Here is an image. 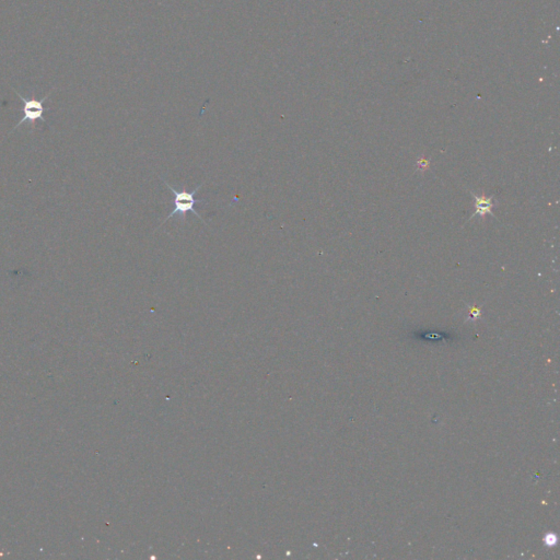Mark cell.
<instances>
[{
  "instance_id": "obj_1",
  "label": "cell",
  "mask_w": 560,
  "mask_h": 560,
  "mask_svg": "<svg viewBox=\"0 0 560 560\" xmlns=\"http://www.w3.org/2000/svg\"><path fill=\"white\" fill-rule=\"evenodd\" d=\"M163 182H164V184L168 186L169 190H170L174 194V209H173L172 213L168 216L167 219L164 220V222H167L168 220H170L173 217H175L176 215L182 216V218L184 219L186 214L190 213V211L194 214V216H196L197 218L202 220L201 216L197 213L196 209H195L196 204H198V202H205L206 201L205 199H201V200L196 199V194L200 191V188L202 187V185H204L202 183L198 187L195 188V190L193 192H187V191H177L171 184H169L168 182H166L164 180H163Z\"/></svg>"
},
{
  "instance_id": "obj_2",
  "label": "cell",
  "mask_w": 560,
  "mask_h": 560,
  "mask_svg": "<svg viewBox=\"0 0 560 560\" xmlns=\"http://www.w3.org/2000/svg\"><path fill=\"white\" fill-rule=\"evenodd\" d=\"M13 91H15V93L23 102V117L21 119V121L13 127V129L9 133V135H11L13 131H15L18 127H20L24 122H29L31 124V130L34 129L36 121L40 120L43 122V123H46V121L44 119V112L49 109L44 107V102L49 97L50 93L53 91H50L47 96L44 97V98H42V100H36V98H25L24 97H22L20 93H18V91H16L15 89H13Z\"/></svg>"
},
{
  "instance_id": "obj_3",
  "label": "cell",
  "mask_w": 560,
  "mask_h": 560,
  "mask_svg": "<svg viewBox=\"0 0 560 560\" xmlns=\"http://www.w3.org/2000/svg\"><path fill=\"white\" fill-rule=\"evenodd\" d=\"M472 196L474 197V200H475V210L474 215H472V217L470 219L476 217V216H481V217L484 219L486 217V215L490 214L491 213V209L495 207V204H493V200H492V197H486L484 194L482 196H477L475 195L472 193Z\"/></svg>"
},
{
  "instance_id": "obj_4",
  "label": "cell",
  "mask_w": 560,
  "mask_h": 560,
  "mask_svg": "<svg viewBox=\"0 0 560 560\" xmlns=\"http://www.w3.org/2000/svg\"><path fill=\"white\" fill-rule=\"evenodd\" d=\"M417 164H418V169H419V170L425 171V170H427L428 168H429L430 162H429V160H427L425 158H421L420 160H418Z\"/></svg>"
},
{
  "instance_id": "obj_5",
  "label": "cell",
  "mask_w": 560,
  "mask_h": 560,
  "mask_svg": "<svg viewBox=\"0 0 560 560\" xmlns=\"http://www.w3.org/2000/svg\"><path fill=\"white\" fill-rule=\"evenodd\" d=\"M479 314H481V311H479L478 309H476V308L470 309V315H472L473 317H477Z\"/></svg>"
}]
</instances>
